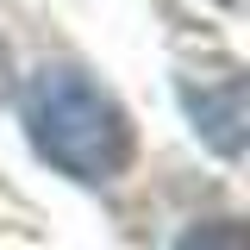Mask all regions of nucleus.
<instances>
[{"mask_svg":"<svg viewBox=\"0 0 250 250\" xmlns=\"http://www.w3.org/2000/svg\"><path fill=\"white\" fill-rule=\"evenodd\" d=\"M31 150L75 182H113L131 163V119L82 69H38L25 88Z\"/></svg>","mask_w":250,"mask_h":250,"instance_id":"nucleus-1","label":"nucleus"},{"mask_svg":"<svg viewBox=\"0 0 250 250\" xmlns=\"http://www.w3.org/2000/svg\"><path fill=\"white\" fill-rule=\"evenodd\" d=\"M182 106H188V119H194V131H200L219 156H244V125H250L244 75H225V82H182Z\"/></svg>","mask_w":250,"mask_h":250,"instance_id":"nucleus-2","label":"nucleus"},{"mask_svg":"<svg viewBox=\"0 0 250 250\" xmlns=\"http://www.w3.org/2000/svg\"><path fill=\"white\" fill-rule=\"evenodd\" d=\"M175 250H244V225H238V219L194 225V231H182V244H175Z\"/></svg>","mask_w":250,"mask_h":250,"instance_id":"nucleus-3","label":"nucleus"},{"mask_svg":"<svg viewBox=\"0 0 250 250\" xmlns=\"http://www.w3.org/2000/svg\"><path fill=\"white\" fill-rule=\"evenodd\" d=\"M0 100H6V44H0Z\"/></svg>","mask_w":250,"mask_h":250,"instance_id":"nucleus-4","label":"nucleus"},{"mask_svg":"<svg viewBox=\"0 0 250 250\" xmlns=\"http://www.w3.org/2000/svg\"><path fill=\"white\" fill-rule=\"evenodd\" d=\"M225 6H238V0H225Z\"/></svg>","mask_w":250,"mask_h":250,"instance_id":"nucleus-5","label":"nucleus"}]
</instances>
